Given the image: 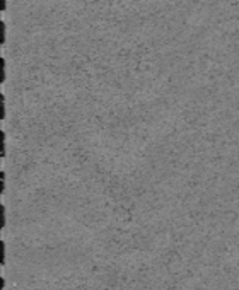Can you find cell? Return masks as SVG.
<instances>
[{"instance_id":"6da1fadb","label":"cell","mask_w":239,"mask_h":290,"mask_svg":"<svg viewBox=\"0 0 239 290\" xmlns=\"http://www.w3.org/2000/svg\"><path fill=\"white\" fill-rule=\"evenodd\" d=\"M7 155V135H5V132H0V157H5Z\"/></svg>"},{"instance_id":"7a4b0ae2","label":"cell","mask_w":239,"mask_h":290,"mask_svg":"<svg viewBox=\"0 0 239 290\" xmlns=\"http://www.w3.org/2000/svg\"><path fill=\"white\" fill-rule=\"evenodd\" d=\"M7 80V61L5 58H0V84H3V82Z\"/></svg>"},{"instance_id":"3957f363","label":"cell","mask_w":239,"mask_h":290,"mask_svg":"<svg viewBox=\"0 0 239 290\" xmlns=\"http://www.w3.org/2000/svg\"><path fill=\"white\" fill-rule=\"evenodd\" d=\"M7 118V103H5V96L0 94V119Z\"/></svg>"},{"instance_id":"277c9868","label":"cell","mask_w":239,"mask_h":290,"mask_svg":"<svg viewBox=\"0 0 239 290\" xmlns=\"http://www.w3.org/2000/svg\"><path fill=\"white\" fill-rule=\"evenodd\" d=\"M7 41V24L0 21V45H5Z\"/></svg>"},{"instance_id":"5b68a950","label":"cell","mask_w":239,"mask_h":290,"mask_svg":"<svg viewBox=\"0 0 239 290\" xmlns=\"http://www.w3.org/2000/svg\"><path fill=\"white\" fill-rule=\"evenodd\" d=\"M7 225V208L3 206V203L0 205V229Z\"/></svg>"},{"instance_id":"8992f818","label":"cell","mask_w":239,"mask_h":290,"mask_svg":"<svg viewBox=\"0 0 239 290\" xmlns=\"http://www.w3.org/2000/svg\"><path fill=\"white\" fill-rule=\"evenodd\" d=\"M5 259H7V248H5V242L0 241V264H5Z\"/></svg>"},{"instance_id":"52a82bcc","label":"cell","mask_w":239,"mask_h":290,"mask_svg":"<svg viewBox=\"0 0 239 290\" xmlns=\"http://www.w3.org/2000/svg\"><path fill=\"white\" fill-rule=\"evenodd\" d=\"M5 190H7V174L5 171H2L0 172V193H5Z\"/></svg>"},{"instance_id":"ba28073f","label":"cell","mask_w":239,"mask_h":290,"mask_svg":"<svg viewBox=\"0 0 239 290\" xmlns=\"http://www.w3.org/2000/svg\"><path fill=\"white\" fill-rule=\"evenodd\" d=\"M0 10H7V0H0Z\"/></svg>"},{"instance_id":"9c48e42d","label":"cell","mask_w":239,"mask_h":290,"mask_svg":"<svg viewBox=\"0 0 239 290\" xmlns=\"http://www.w3.org/2000/svg\"><path fill=\"white\" fill-rule=\"evenodd\" d=\"M5 288V280H3V277L0 278V290H3Z\"/></svg>"}]
</instances>
